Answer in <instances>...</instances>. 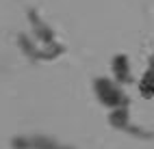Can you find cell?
<instances>
[{
	"label": "cell",
	"mask_w": 154,
	"mask_h": 149,
	"mask_svg": "<svg viewBox=\"0 0 154 149\" xmlns=\"http://www.w3.org/2000/svg\"><path fill=\"white\" fill-rule=\"evenodd\" d=\"M15 149H69L63 147L54 141H50L46 136H35V138H20V141H13Z\"/></svg>",
	"instance_id": "cell-2"
},
{
	"label": "cell",
	"mask_w": 154,
	"mask_h": 149,
	"mask_svg": "<svg viewBox=\"0 0 154 149\" xmlns=\"http://www.w3.org/2000/svg\"><path fill=\"white\" fill-rule=\"evenodd\" d=\"M132 76V69H130V63L124 54H117L113 58V78L122 84V82H128Z\"/></svg>",
	"instance_id": "cell-3"
},
{
	"label": "cell",
	"mask_w": 154,
	"mask_h": 149,
	"mask_svg": "<svg viewBox=\"0 0 154 149\" xmlns=\"http://www.w3.org/2000/svg\"><path fill=\"white\" fill-rule=\"evenodd\" d=\"M94 89H96V95L100 97V102L102 104H106V106H111L113 110L115 108H122L126 102H124V93H122V89H119V82L117 80H109V78H98L96 80V84H94Z\"/></svg>",
	"instance_id": "cell-1"
}]
</instances>
